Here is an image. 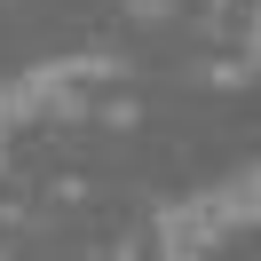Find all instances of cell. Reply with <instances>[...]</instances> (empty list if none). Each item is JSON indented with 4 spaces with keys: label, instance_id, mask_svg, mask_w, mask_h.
Returning <instances> with one entry per match:
<instances>
[{
    "label": "cell",
    "instance_id": "7a4b0ae2",
    "mask_svg": "<svg viewBox=\"0 0 261 261\" xmlns=\"http://www.w3.org/2000/svg\"><path fill=\"white\" fill-rule=\"evenodd\" d=\"M245 229H261V159L245 166V174L214 182V190L182 198V206H166L159 214V253L166 261H206L214 245L245 238Z\"/></svg>",
    "mask_w": 261,
    "mask_h": 261
},
{
    "label": "cell",
    "instance_id": "3957f363",
    "mask_svg": "<svg viewBox=\"0 0 261 261\" xmlns=\"http://www.w3.org/2000/svg\"><path fill=\"white\" fill-rule=\"evenodd\" d=\"M253 64H261V40H253Z\"/></svg>",
    "mask_w": 261,
    "mask_h": 261
},
{
    "label": "cell",
    "instance_id": "6da1fadb",
    "mask_svg": "<svg viewBox=\"0 0 261 261\" xmlns=\"http://www.w3.org/2000/svg\"><path fill=\"white\" fill-rule=\"evenodd\" d=\"M127 80V64H103V56H64V64H32L24 80L0 87V135L32 127V119H87L111 103V87Z\"/></svg>",
    "mask_w": 261,
    "mask_h": 261
}]
</instances>
